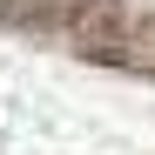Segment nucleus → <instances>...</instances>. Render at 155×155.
<instances>
[{"instance_id": "nucleus-1", "label": "nucleus", "mask_w": 155, "mask_h": 155, "mask_svg": "<svg viewBox=\"0 0 155 155\" xmlns=\"http://www.w3.org/2000/svg\"><path fill=\"white\" fill-rule=\"evenodd\" d=\"M0 27L155 81V14L135 0H0Z\"/></svg>"}]
</instances>
